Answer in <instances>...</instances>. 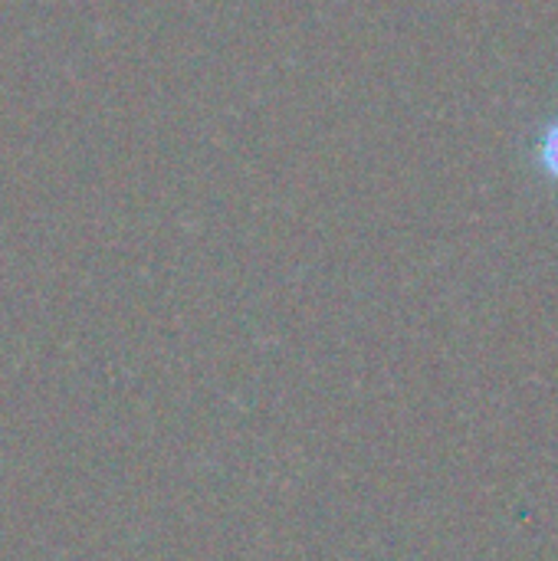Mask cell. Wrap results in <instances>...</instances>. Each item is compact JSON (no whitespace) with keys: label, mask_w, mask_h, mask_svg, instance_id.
<instances>
[{"label":"cell","mask_w":558,"mask_h":561,"mask_svg":"<svg viewBox=\"0 0 558 561\" xmlns=\"http://www.w3.org/2000/svg\"><path fill=\"white\" fill-rule=\"evenodd\" d=\"M539 161L546 168V174L558 181V122L549 125V131L543 135V145H539Z\"/></svg>","instance_id":"cell-1"}]
</instances>
